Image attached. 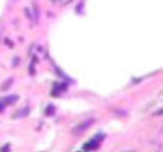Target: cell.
<instances>
[{
  "mask_svg": "<svg viewBox=\"0 0 163 152\" xmlns=\"http://www.w3.org/2000/svg\"><path fill=\"white\" fill-rule=\"evenodd\" d=\"M102 139H104V135H96L91 141H88V142H85V144H83V150H94V149H98V146L101 144Z\"/></svg>",
  "mask_w": 163,
  "mask_h": 152,
  "instance_id": "6da1fadb",
  "label": "cell"
},
{
  "mask_svg": "<svg viewBox=\"0 0 163 152\" xmlns=\"http://www.w3.org/2000/svg\"><path fill=\"white\" fill-rule=\"evenodd\" d=\"M93 122H94V120H86V122H83L82 125H79V127L74 128V133H82V131H85V130H88V128L93 125Z\"/></svg>",
  "mask_w": 163,
  "mask_h": 152,
  "instance_id": "7a4b0ae2",
  "label": "cell"
},
{
  "mask_svg": "<svg viewBox=\"0 0 163 152\" xmlns=\"http://www.w3.org/2000/svg\"><path fill=\"white\" fill-rule=\"evenodd\" d=\"M26 115H29V109L26 107V109H21L19 112H16L15 115H13V119H21V117H26Z\"/></svg>",
  "mask_w": 163,
  "mask_h": 152,
  "instance_id": "3957f363",
  "label": "cell"
},
{
  "mask_svg": "<svg viewBox=\"0 0 163 152\" xmlns=\"http://www.w3.org/2000/svg\"><path fill=\"white\" fill-rule=\"evenodd\" d=\"M18 98H19V96H16V94H11V96H5V98H3V102H5V104H13V102L18 101Z\"/></svg>",
  "mask_w": 163,
  "mask_h": 152,
  "instance_id": "277c9868",
  "label": "cell"
},
{
  "mask_svg": "<svg viewBox=\"0 0 163 152\" xmlns=\"http://www.w3.org/2000/svg\"><path fill=\"white\" fill-rule=\"evenodd\" d=\"M11 83H13V79H8V80L3 82V85L0 88H2V90H8V87H11Z\"/></svg>",
  "mask_w": 163,
  "mask_h": 152,
  "instance_id": "5b68a950",
  "label": "cell"
},
{
  "mask_svg": "<svg viewBox=\"0 0 163 152\" xmlns=\"http://www.w3.org/2000/svg\"><path fill=\"white\" fill-rule=\"evenodd\" d=\"M45 114H46V115H53V114H54V107L53 106H48L46 110H45Z\"/></svg>",
  "mask_w": 163,
  "mask_h": 152,
  "instance_id": "8992f818",
  "label": "cell"
},
{
  "mask_svg": "<svg viewBox=\"0 0 163 152\" xmlns=\"http://www.w3.org/2000/svg\"><path fill=\"white\" fill-rule=\"evenodd\" d=\"M5 106H6V104L3 102V99H0V112H3V109H5Z\"/></svg>",
  "mask_w": 163,
  "mask_h": 152,
  "instance_id": "52a82bcc",
  "label": "cell"
},
{
  "mask_svg": "<svg viewBox=\"0 0 163 152\" xmlns=\"http://www.w3.org/2000/svg\"><path fill=\"white\" fill-rule=\"evenodd\" d=\"M19 64V58H15V61H13V66H18Z\"/></svg>",
  "mask_w": 163,
  "mask_h": 152,
  "instance_id": "ba28073f",
  "label": "cell"
},
{
  "mask_svg": "<svg viewBox=\"0 0 163 152\" xmlns=\"http://www.w3.org/2000/svg\"><path fill=\"white\" fill-rule=\"evenodd\" d=\"M2 150H10V146H8V144H5V146L2 147Z\"/></svg>",
  "mask_w": 163,
  "mask_h": 152,
  "instance_id": "9c48e42d",
  "label": "cell"
}]
</instances>
